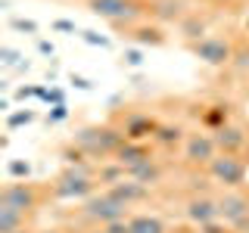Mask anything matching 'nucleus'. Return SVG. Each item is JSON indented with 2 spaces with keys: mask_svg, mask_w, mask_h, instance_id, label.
I'll return each instance as SVG.
<instances>
[{
  "mask_svg": "<svg viewBox=\"0 0 249 233\" xmlns=\"http://www.w3.org/2000/svg\"><path fill=\"white\" fill-rule=\"evenodd\" d=\"M124 140L128 137L122 134V128H112V124H88V128L75 131L72 143L88 155V159L109 162V159H115V152L122 150Z\"/></svg>",
  "mask_w": 249,
  "mask_h": 233,
  "instance_id": "obj_1",
  "label": "nucleus"
},
{
  "mask_svg": "<svg viewBox=\"0 0 249 233\" xmlns=\"http://www.w3.org/2000/svg\"><path fill=\"white\" fill-rule=\"evenodd\" d=\"M97 168L93 165H78V168H62V174L53 181L50 186V196L53 199H90L93 193H97Z\"/></svg>",
  "mask_w": 249,
  "mask_h": 233,
  "instance_id": "obj_2",
  "label": "nucleus"
},
{
  "mask_svg": "<svg viewBox=\"0 0 249 233\" xmlns=\"http://www.w3.org/2000/svg\"><path fill=\"white\" fill-rule=\"evenodd\" d=\"M88 10L93 16H100V19L112 22L115 28H134L140 13L146 10V3H140V0H88Z\"/></svg>",
  "mask_w": 249,
  "mask_h": 233,
  "instance_id": "obj_3",
  "label": "nucleus"
},
{
  "mask_svg": "<svg viewBox=\"0 0 249 233\" xmlns=\"http://www.w3.org/2000/svg\"><path fill=\"white\" fill-rule=\"evenodd\" d=\"M209 181H215L221 190H243L246 174H249V162L243 155H228V152H218L212 159V165L206 168Z\"/></svg>",
  "mask_w": 249,
  "mask_h": 233,
  "instance_id": "obj_4",
  "label": "nucleus"
},
{
  "mask_svg": "<svg viewBox=\"0 0 249 233\" xmlns=\"http://www.w3.org/2000/svg\"><path fill=\"white\" fill-rule=\"evenodd\" d=\"M47 196H50V190H44V186H37L31 181H10L0 190V205H10V208H19L25 215H35L37 205Z\"/></svg>",
  "mask_w": 249,
  "mask_h": 233,
  "instance_id": "obj_5",
  "label": "nucleus"
},
{
  "mask_svg": "<svg viewBox=\"0 0 249 233\" xmlns=\"http://www.w3.org/2000/svg\"><path fill=\"white\" fill-rule=\"evenodd\" d=\"M81 217L90 221V224H97V227H106V224L124 221V217H131V215H128V208H124L122 202H115L106 190H100V193H93L90 199L81 202Z\"/></svg>",
  "mask_w": 249,
  "mask_h": 233,
  "instance_id": "obj_6",
  "label": "nucleus"
},
{
  "mask_svg": "<svg viewBox=\"0 0 249 233\" xmlns=\"http://www.w3.org/2000/svg\"><path fill=\"white\" fill-rule=\"evenodd\" d=\"M190 50H193V56H196L199 62H206V66H212V68L231 66L233 53H237L228 37H215V34H209V37H202V41L190 44Z\"/></svg>",
  "mask_w": 249,
  "mask_h": 233,
  "instance_id": "obj_7",
  "label": "nucleus"
},
{
  "mask_svg": "<svg viewBox=\"0 0 249 233\" xmlns=\"http://www.w3.org/2000/svg\"><path fill=\"white\" fill-rule=\"evenodd\" d=\"M181 155H184V162L190 168H209L212 159L218 155V143H215V137L209 134V131H196V134H187Z\"/></svg>",
  "mask_w": 249,
  "mask_h": 233,
  "instance_id": "obj_8",
  "label": "nucleus"
},
{
  "mask_svg": "<svg viewBox=\"0 0 249 233\" xmlns=\"http://www.w3.org/2000/svg\"><path fill=\"white\" fill-rule=\"evenodd\" d=\"M184 217L190 224H196V227L221 221V217H218V199L209 196V193H193V196L184 202Z\"/></svg>",
  "mask_w": 249,
  "mask_h": 233,
  "instance_id": "obj_9",
  "label": "nucleus"
},
{
  "mask_svg": "<svg viewBox=\"0 0 249 233\" xmlns=\"http://www.w3.org/2000/svg\"><path fill=\"white\" fill-rule=\"evenodd\" d=\"M249 215V193L246 190H224L218 196V217L228 227H233L237 221H243Z\"/></svg>",
  "mask_w": 249,
  "mask_h": 233,
  "instance_id": "obj_10",
  "label": "nucleus"
},
{
  "mask_svg": "<svg viewBox=\"0 0 249 233\" xmlns=\"http://www.w3.org/2000/svg\"><path fill=\"white\" fill-rule=\"evenodd\" d=\"M106 193H109V196H112L115 202H122L124 208L140 205V202L150 199V186L140 183V181H134V177H124V181L112 183V186H106Z\"/></svg>",
  "mask_w": 249,
  "mask_h": 233,
  "instance_id": "obj_11",
  "label": "nucleus"
},
{
  "mask_svg": "<svg viewBox=\"0 0 249 233\" xmlns=\"http://www.w3.org/2000/svg\"><path fill=\"white\" fill-rule=\"evenodd\" d=\"M212 137H215V143H218V152H228V155H243L246 143H249L246 128H243V124H237V121L218 128Z\"/></svg>",
  "mask_w": 249,
  "mask_h": 233,
  "instance_id": "obj_12",
  "label": "nucleus"
},
{
  "mask_svg": "<svg viewBox=\"0 0 249 233\" xmlns=\"http://www.w3.org/2000/svg\"><path fill=\"white\" fill-rule=\"evenodd\" d=\"M159 124L162 121H156L150 112H131V115H124V121H122V134L128 140L146 143V140H153V134H156Z\"/></svg>",
  "mask_w": 249,
  "mask_h": 233,
  "instance_id": "obj_13",
  "label": "nucleus"
},
{
  "mask_svg": "<svg viewBox=\"0 0 249 233\" xmlns=\"http://www.w3.org/2000/svg\"><path fill=\"white\" fill-rule=\"evenodd\" d=\"M150 159H156V155H153V146L150 143H137V140H124L122 150L115 152V162H122L124 168H134V165H140V162H150Z\"/></svg>",
  "mask_w": 249,
  "mask_h": 233,
  "instance_id": "obj_14",
  "label": "nucleus"
},
{
  "mask_svg": "<svg viewBox=\"0 0 249 233\" xmlns=\"http://www.w3.org/2000/svg\"><path fill=\"white\" fill-rule=\"evenodd\" d=\"M146 13L153 16L156 22H178L184 19V0H150L146 3Z\"/></svg>",
  "mask_w": 249,
  "mask_h": 233,
  "instance_id": "obj_15",
  "label": "nucleus"
},
{
  "mask_svg": "<svg viewBox=\"0 0 249 233\" xmlns=\"http://www.w3.org/2000/svg\"><path fill=\"white\" fill-rule=\"evenodd\" d=\"M128 37L137 47H162L165 44V31L159 25H134V28H128Z\"/></svg>",
  "mask_w": 249,
  "mask_h": 233,
  "instance_id": "obj_16",
  "label": "nucleus"
},
{
  "mask_svg": "<svg viewBox=\"0 0 249 233\" xmlns=\"http://www.w3.org/2000/svg\"><path fill=\"white\" fill-rule=\"evenodd\" d=\"M199 121H202V128H206L209 134H215L218 128L231 124V106H228V103H215V106H209L206 112L199 115Z\"/></svg>",
  "mask_w": 249,
  "mask_h": 233,
  "instance_id": "obj_17",
  "label": "nucleus"
},
{
  "mask_svg": "<svg viewBox=\"0 0 249 233\" xmlns=\"http://www.w3.org/2000/svg\"><path fill=\"white\" fill-rule=\"evenodd\" d=\"M162 174H165V168L159 165V159H150V162H140V165L128 168V177H134V181L146 183V186L159 183V181H162Z\"/></svg>",
  "mask_w": 249,
  "mask_h": 233,
  "instance_id": "obj_18",
  "label": "nucleus"
},
{
  "mask_svg": "<svg viewBox=\"0 0 249 233\" xmlns=\"http://www.w3.org/2000/svg\"><path fill=\"white\" fill-rule=\"evenodd\" d=\"M128 233H168L165 221L156 215H131L128 217Z\"/></svg>",
  "mask_w": 249,
  "mask_h": 233,
  "instance_id": "obj_19",
  "label": "nucleus"
},
{
  "mask_svg": "<svg viewBox=\"0 0 249 233\" xmlns=\"http://www.w3.org/2000/svg\"><path fill=\"white\" fill-rule=\"evenodd\" d=\"M184 140H187V134H184L181 124H159V128H156V134H153V143L162 146V150H171V146L184 143Z\"/></svg>",
  "mask_w": 249,
  "mask_h": 233,
  "instance_id": "obj_20",
  "label": "nucleus"
},
{
  "mask_svg": "<svg viewBox=\"0 0 249 233\" xmlns=\"http://www.w3.org/2000/svg\"><path fill=\"white\" fill-rule=\"evenodd\" d=\"M28 217L25 212H19V208H10V205H0V233H16V230H22L28 224Z\"/></svg>",
  "mask_w": 249,
  "mask_h": 233,
  "instance_id": "obj_21",
  "label": "nucleus"
},
{
  "mask_svg": "<svg viewBox=\"0 0 249 233\" xmlns=\"http://www.w3.org/2000/svg\"><path fill=\"white\" fill-rule=\"evenodd\" d=\"M124 177H128V168L122 165V162H115V159H109L106 165H100L97 168V181L100 183H119V181H124Z\"/></svg>",
  "mask_w": 249,
  "mask_h": 233,
  "instance_id": "obj_22",
  "label": "nucleus"
},
{
  "mask_svg": "<svg viewBox=\"0 0 249 233\" xmlns=\"http://www.w3.org/2000/svg\"><path fill=\"white\" fill-rule=\"evenodd\" d=\"M181 34H184L190 44H196V41H202V37H209V34H206V22H202L199 16H187V19H181Z\"/></svg>",
  "mask_w": 249,
  "mask_h": 233,
  "instance_id": "obj_23",
  "label": "nucleus"
},
{
  "mask_svg": "<svg viewBox=\"0 0 249 233\" xmlns=\"http://www.w3.org/2000/svg\"><path fill=\"white\" fill-rule=\"evenodd\" d=\"M35 118H37V115L31 112V109H22V112H13L10 118H6V128H10V131H16V128H25V124H31Z\"/></svg>",
  "mask_w": 249,
  "mask_h": 233,
  "instance_id": "obj_24",
  "label": "nucleus"
},
{
  "mask_svg": "<svg viewBox=\"0 0 249 233\" xmlns=\"http://www.w3.org/2000/svg\"><path fill=\"white\" fill-rule=\"evenodd\" d=\"M81 37L84 44H90V47H103V50H109V47H112V41H109V37H103L100 34V31H90V28H81Z\"/></svg>",
  "mask_w": 249,
  "mask_h": 233,
  "instance_id": "obj_25",
  "label": "nucleus"
},
{
  "mask_svg": "<svg viewBox=\"0 0 249 233\" xmlns=\"http://www.w3.org/2000/svg\"><path fill=\"white\" fill-rule=\"evenodd\" d=\"M10 28L13 31H22V34H31V37H37V22H31V19H22V16H13L10 19Z\"/></svg>",
  "mask_w": 249,
  "mask_h": 233,
  "instance_id": "obj_26",
  "label": "nucleus"
},
{
  "mask_svg": "<svg viewBox=\"0 0 249 233\" xmlns=\"http://www.w3.org/2000/svg\"><path fill=\"white\" fill-rule=\"evenodd\" d=\"M6 174L16 177V181H19V177L25 181V177L31 174V165H28V162H22V159H10V162H6Z\"/></svg>",
  "mask_w": 249,
  "mask_h": 233,
  "instance_id": "obj_27",
  "label": "nucleus"
},
{
  "mask_svg": "<svg viewBox=\"0 0 249 233\" xmlns=\"http://www.w3.org/2000/svg\"><path fill=\"white\" fill-rule=\"evenodd\" d=\"M122 62L131 66V68H140L143 66V50H140V47H128V50L122 53Z\"/></svg>",
  "mask_w": 249,
  "mask_h": 233,
  "instance_id": "obj_28",
  "label": "nucleus"
},
{
  "mask_svg": "<svg viewBox=\"0 0 249 233\" xmlns=\"http://www.w3.org/2000/svg\"><path fill=\"white\" fill-rule=\"evenodd\" d=\"M66 118H69V106L66 103L53 106L50 112H47V121H50V124H59V121H66Z\"/></svg>",
  "mask_w": 249,
  "mask_h": 233,
  "instance_id": "obj_29",
  "label": "nucleus"
},
{
  "mask_svg": "<svg viewBox=\"0 0 249 233\" xmlns=\"http://www.w3.org/2000/svg\"><path fill=\"white\" fill-rule=\"evenodd\" d=\"M0 59H3V66H19L22 53L19 50H10V47H0Z\"/></svg>",
  "mask_w": 249,
  "mask_h": 233,
  "instance_id": "obj_30",
  "label": "nucleus"
},
{
  "mask_svg": "<svg viewBox=\"0 0 249 233\" xmlns=\"http://www.w3.org/2000/svg\"><path fill=\"white\" fill-rule=\"evenodd\" d=\"M53 31H62V34H81L78 25H75V22H69V19H56V22H53Z\"/></svg>",
  "mask_w": 249,
  "mask_h": 233,
  "instance_id": "obj_31",
  "label": "nucleus"
},
{
  "mask_svg": "<svg viewBox=\"0 0 249 233\" xmlns=\"http://www.w3.org/2000/svg\"><path fill=\"white\" fill-rule=\"evenodd\" d=\"M69 84L78 90H93V81H88V78H81V75H69Z\"/></svg>",
  "mask_w": 249,
  "mask_h": 233,
  "instance_id": "obj_32",
  "label": "nucleus"
},
{
  "mask_svg": "<svg viewBox=\"0 0 249 233\" xmlns=\"http://www.w3.org/2000/svg\"><path fill=\"white\" fill-rule=\"evenodd\" d=\"M199 233H233L224 221H215V224H206V227H199Z\"/></svg>",
  "mask_w": 249,
  "mask_h": 233,
  "instance_id": "obj_33",
  "label": "nucleus"
},
{
  "mask_svg": "<svg viewBox=\"0 0 249 233\" xmlns=\"http://www.w3.org/2000/svg\"><path fill=\"white\" fill-rule=\"evenodd\" d=\"M103 233H128V217L124 221H112V224H106V227H100Z\"/></svg>",
  "mask_w": 249,
  "mask_h": 233,
  "instance_id": "obj_34",
  "label": "nucleus"
},
{
  "mask_svg": "<svg viewBox=\"0 0 249 233\" xmlns=\"http://www.w3.org/2000/svg\"><path fill=\"white\" fill-rule=\"evenodd\" d=\"M37 50H41L44 56H53V53H56V47H53L50 41H44V37H37Z\"/></svg>",
  "mask_w": 249,
  "mask_h": 233,
  "instance_id": "obj_35",
  "label": "nucleus"
},
{
  "mask_svg": "<svg viewBox=\"0 0 249 233\" xmlns=\"http://www.w3.org/2000/svg\"><path fill=\"white\" fill-rule=\"evenodd\" d=\"M215 6H228V3H237V0H212Z\"/></svg>",
  "mask_w": 249,
  "mask_h": 233,
  "instance_id": "obj_36",
  "label": "nucleus"
},
{
  "mask_svg": "<svg viewBox=\"0 0 249 233\" xmlns=\"http://www.w3.org/2000/svg\"><path fill=\"white\" fill-rule=\"evenodd\" d=\"M37 233H62V230H56V227H47V230H37Z\"/></svg>",
  "mask_w": 249,
  "mask_h": 233,
  "instance_id": "obj_37",
  "label": "nucleus"
},
{
  "mask_svg": "<svg viewBox=\"0 0 249 233\" xmlns=\"http://www.w3.org/2000/svg\"><path fill=\"white\" fill-rule=\"evenodd\" d=\"M16 233H37V230H28V227H22V230H16Z\"/></svg>",
  "mask_w": 249,
  "mask_h": 233,
  "instance_id": "obj_38",
  "label": "nucleus"
},
{
  "mask_svg": "<svg viewBox=\"0 0 249 233\" xmlns=\"http://www.w3.org/2000/svg\"><path fill=\"white\" fill-rule=\"evenodd\" d=\"M243 159H246V162H249V143H246V150H243Z\"/></svg>",
  "mask_w": 249,
  "mask_h": 233,
  "instance_id": "obj_39",
  "label": "nucleus"
},
{
  "mask_svg": "<svg viewBox=\"0 0 249 233\" xmlns=\"http://www.w3.org/2000/svg\"><path fill=\"white\" fill-rule=\"evenodd\" d=\"M243 28H246V31H249V19H246V22H243Z\"/></svg>",
  "mask_w": 249,
  "mask_h": 233,
  "instance_id": "obj_40",
  "label": "nucleus"
},
{
  "mask_svg": "<svg viewBox=\"0 0 249 233\" xmlns=\"http://www.w3.org/2000/svg\"><path fill=\"white\" fill-rule=\"evenodd\" d=\"M88 233H103V230H100V227H97V230H88Z\"/></svg>",
  "mask_w": 249,
  "mask_h": 233,
  "instance_id": "obj_41",
  "label": "nucleus"
}]
</instances>
